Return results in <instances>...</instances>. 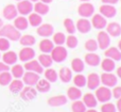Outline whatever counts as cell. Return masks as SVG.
<instances>
[{
  "instance_id": "20",
  "label": "cell",
  "mask_w": 121,
  "mask_h": 112,
  "mask_svg": "<svg viewBox=\"0 0 121 112\" xmlns=\"http://www.w3.org/2000/svg\"><path fill=\"white\" fill-rule=\"evenodd\" d=\"M106 32L109 36L118 37L121 35V26L118 23H109L106 25Z\"/></svg>"
},
{
  "instance_id": "48",
  "label": "cell",
  "mask_w": 121,
  "mask_h": 112,
  "mask_svg": "<svg viewBox=\"0 0 121 112\" xmlns=\"http://www.w3.org/2000/svg\"><path fill=\"white\" fill-rule=\"evenodd\" d=\"M10 70V67H9L8 64H5L4 62H0V73L2 72H6V70Z\"/></svg>"
},
{
  "instance_id": "56",
  "label": "cell",
  "mask_w": 121,
  "mask_h": 112,
  "mask_svg": "<svg viewBox=\"0 0 121 112\" xmlns=\"http://www.w3.org/2000/svg\"><path fill=\"white\" fill-rule=\"evenodd\" d=\"M80 1H83V2H88L89 0H80Z\"/></svg>"
},
{
  "instance_id": "13",
  "label": "cell",
  "mask_w": 121,
  "mask_h": 112,
  "mask_svg": "<svg viewBox=\"0 0 121 112\" xmlns=\"http://www.w3.org/2000/svg\"><path fill=\"white\" fill-rule=\"evenodd\" d=\"M100 76L96 73H91L89 74V76L86 78V85L89 90H96L97 88L100 87Z\"/></svg>"
},
{
  "instance_id": "17",
  "label": "cell",
  "mask_w": 121,
  "mask_h": 112,
  "mask_svg": "<svg viewBox=\"0 0 121 112\" xmlns=\"http://www.w3.org/2000/svg\"><path fill=\"white\" fill-rule=\"evenodd\" d=\"M75 28H77V30L80 33H83V34L88 33L91 30V23L87 18H81L77 21Z\"/></svg>"
},
{
  "instance_id": "59",
  "label": "cell",
  "mask_w": 121,
  "mask_h": 112,
  "mask_svg": "<svg viewBox=\"0 0 121 112\" xmlns=\"http://www.w3.org/2000/svg\"><path fill=\"white\" fill-rule=\"evenodd\" d=\"M0 58H1V55H0Z\"/></svg>"
},
{
  "instance_id": "38",
  "label": "cell",
  "mask_w": 121,
  "mask_h": 112,
  "mask_svg": "<svg viewBox=\"0 0 121 112\" xmlns=\"http://www.w3.org/2000/svg\"><path fill=\"white\" fill-rule=\"evenodd\" d=\"M73 83H74V85L77 88L82 89V88L86 87V77L80 73V74L74 76V78H73Z\"/></svg>"
},
{
  "instance_id": "58",
  "label": "cell",
  "mask_w": 121,
  "mask_h": 112,
  "mask_svg": "<svg viewBox=\"0 0 121 112\" xmlns=\"http://www.w3.org/2000/svg\"><path fill=\"white\" fill-rule=\"evenodd\" d=\"M16 1H21V0H16Z\"/></svg>"
},
{
  "instance_id": "14",
  "label": "cell",
  "mask_w": 121,
  "mask_h": 112,
  "mask_svg": "<svg viewBox=\"0 0 121 112\" xmlns=\"http://www.w3.org/2000/svg\"><path fill=\"white\" fill-rule=\"evenodd\" d=\"M35 57V51H34L33 48L31 47H23L20 51H19V60L22 62H27V61H30V60L34 59Z\"/></svg>"
},
{
  "instance_id": "45",
  "label": "cell",
  "mask_w": 121,
  "mask_h": 112,
  "mask_svg": "<svg viewBox=\"0 0 121 112\" xmlns=\"http://www.w3.org/2000/svg\"><path fill=\"white\" fill-rule=\"evenodd\" d=\"M11 47L10 40L6 37H2L0 36V51H8Z\"/></svg>"
},
{
  "instance_id": "51",
  "label": "cell",
  "mask_w": 121,
  "mask_h": 112,
  "mask_svg": "<svg viewBox=\"0 0 121 112\" xmlns=\"http://www.w3.org/2000/svg\"><path fill=\"white\" fill-rule=\"evenodd\" d=\"M116 74H117V77H118V78L121 79V66L117 68V70H116Z\"/></svg>"
},
{
  "instance_id": "28",
  "label": "cell",
  "mask_w": 121,
  "mask_h": 112,
  "mask_svg": "<svg viewBox=\"0 0 121 112\" xmlns=\"http://www.w3.org/2000/svg\"><path fill=\"white\" fill-rule=\"evenodd\" d=\"M33 10L35 11V13H37L39 15H46L49 13L50 8H49V5L47 3H44L42 1H37L33 5Z\"/></svg>"
},
{
  "instance_id": "39",
  "label": "cell",
  "mask_w": 121,
  "mask_h": 112,
  "mask_svg": "<svg viewBox=\"0 0 121 112\" xmlns=\"http://www.w3.org/2000/svg\"><path fill=\"white\" fill-rule=\"evenodd\" d=\"M12 77H13L12 74L9 73V70L0 73V85H3V87L4 85H9L11 81L13 80Z\"/></svg>"
},
{
  "instance_id": "18",
  "label": "cell",
  "mask_w": 121,
  "mask_h": 112,
  "mask_svg": "<svg viewBox=\"0 0 121 112\" xmlns=\"http://www.w3.org/2000/svg\"><path fill=\"white\" fill-rule=\"evenodd\" d=\"M18 11L16 9V5L14 4H8L6 6H4L3 9V17L8 20H12V19L16 18Z\"/></svg>"
},
{
  "instance_id": "15",
  "label": "cell",
  "mask_w": 121,
  "mask_h": 112,
  "mask_svg": "<svg viewBox=\"0 0 121 112\" xmlns=\"http://www.w3.org/2000/svg\"><path fill=\"white\" fill-rule=\"evenodd\" d=\"M68 98L65 95H57V96H52L47 100V104L50 107H62L67 104Z\"/></svg>"
},
{
  "instance_id": "34",
  "label": "cell",
  "mask_w": 121,
  "mask_h": 112,
  "mask_svg": "<svg viewBox=\"0 0 121 112\" xmlns=\"http://www.w3.org/2000/svg\"><path fill=\"white\" fill-rule=\"evenodd\" d=\"M28 21H29V25H31L32 27H38L43 23V17L37 13H30Z\"/></svg>"
},
{
  "instance_id": "21",
  "label": "cell",
  "mask_w": 121,
  "mask_h": 112,
  "mask_svg": "<svg viewBox=\"0 0 121 112\" xmlns=\"http://www.w3.org/2000/svg\"><path fill=\"white\" fill-rule=\"evenodd\" d=\"M105 58H109V59L114 60V61H120L121 60V51L116 47H108L105 49Z\"/></svg>"
},
{
  "instance_id": "9",
  "label": "cell",
  "mask_w": 121,
  "mask_h": 112,
  "mask_svg": "<svg viewBox=\"0 0 121 112\" xmlns=\"http://www.w3.org/2000/svg\"><path fill=\"white\" fill-rule=\"evenodd\" d=\"M38 80H39V75H38L37 73L30 72V70L25 73L22 76V82L27 85H30V87L35 85Z\"/></svg>"
},
{
  "instance_id": "54",
  "label": "cell",
  "mask_w": 121,
  "mask_h": 112,
  "mask_svg": "<svg viewBox=\"0 0 121 112\" xmlns=\"http://www.w3.org/2000/svg\"><path fill=\"white\" fill-rule=\"evenodd\" d=\"M118 49L121 51V40L119 41V43H118Z\"/></svg>"
},
{
  "instance_id": "57",
  "label": "cell",
  "mask_w": 121,
  "mask_h": 112,
  "mask_svg": "<svg viewBox=\"0 0 121 112\" xmlns=\"http://www.w3.org/2000/svg\"><path fill=\"white\" fill-rule=\"evenodd\" d=\"M30 1H31V2H37L38 0H30Z\"/></svg>"
},
{
  "instance_id": "35",
  "label": "cell",
  "mask_w": 121,
  "mask_h": 112,
  "mask_svg": "<svg viewBox=\"0 0 121 112\" xmlns=\"http://www.w3.org/2000/svg\"><path fill=\"white\" fill-rule=\"evenodd\" d=\"M19 42H20V44L22 45L23 47H32L34 44H35L36 40L33 35H31V34H26V35L20 36Z\"/></svg>"
},
{
  "instance_id": "49",
  "label": "cell",
  "mask_w": 121,
  "mask_h": 112,
  "mask_svg": "<svg viewBox=\"0 0 121 112\" xmlns=\"http://www.w3.org/2000/svg\"><path fill=\"white\" fill-rule=\"evenodd\" d=\"M102 2L104 4H112V5H114V4L118 3L119 0H102Z\"/></svg>"
},
{
  "instance_id": "29",
  "label": "cell",
  "mask_w": 121,
  "mask_h": 112,
  "mask_svg": "<svg viewBox=\"0 0 121 112\" xmlns=\"http://www.w3.org/2000/svg\"><path fill=\"white\" fill-rule=\"evenodd\" d=\"M37 61L39 62V64L44 68L51 67L52 64H53V60H52V58H51V56L49 55V53H42V55L38 57Z\"/></svg>"
},
{
  "instance_id": "8",
  "label": "cell",
  "mask_w": 121,
  "mask_h": 112,
  "mask_svg": "<svg viewBox=\"0 0 121 112\" xmlns=\"http://www.w3.org/2000/svg\"><path fill=\"white\" fill-rule=\"evenodd\" d=\"M37 96V91L36 89H34L33 87H23V89L20 91V97L21 99L26 100V102H30V100H33L34 98H36Z\"/></svg>"
},
{
  "instance_id": "26",
  "label": "cell",
  "mask_w": 121,
  "mask_h": 112,
  "mask_svg": "<svg viewBox=\"0 0 121 112\" xmlns=\"http://www.w3.org/2000/svg\"><path fill=\"white\" fill-rule=\"evenodd\" d=\"M54 44H53L52 41H50L48 37L44 38L43 41H40L39 43V50L44 53H50L52 51Z\"/></svg>"
},
{
  "instance_id": "2",
  "label": "cell",
  "mask_w": 121,
  "mask_h": 112,
  "mask_svg": "<svg viewBox=\"0 0 121 112\" xmlns=\"http://www.w3.org/2000/svg\"><path fill=\"white\" fill-rule=\"evenodd\" d=\"M51 58H52L53 62H56V63H60V62H64L65 60L68 57V52H67V49L65 47H63L62 45H57V46L53 47L52 51H51Z\"/></svg>"
},
{
  "instance_id": "36",
  "label": "cell",
  "mask_w": 121,
  "mask_h": 112,
  "mask_svg": "<svg viewBox=\"0 0 121 112\" xmlns=\"http://www.w3.org/2000/svg\"><path fill=\"white\" fill-rule=\"evenodd\" d=\"M44 74H45V78L50 83L56 82L57 79H59V74H57V73L55 72V70H53V68H48L46 72H44Z\"/></svg>"
},
{
  "instance_id": "33",
  "label": "cell",
  "mask_w": 121,
  "mask_h": 112,
  "mask_svg": "<svg viewBox=\"0 0 121 112\" xmlns=\"http://www.w3.org/2000/svg\"><path fill=\"white\" fill-rule=\"evenodd\" d=\"M23 85H25V83L22 82V81L20 80V79H15V80H12L10 82V84H9V89H10V91L12 92V93H20V91L23 89Z\"/></svg>"
},
{
  "instance_id": "31",
  "label": "cell",
  "mask_w": 121,
  "mask_h": 112,
  "mask_svg": "<svg viewBox=\"0 0 121 112\" xmlns=\"http://www.w3.org/2000/svg\"><path fill=\"white\" fill-rule=\"evenodd\" d=\"M2 61L5 64L10 65H14L17 62V55L14 52V51H6L4 52V55L2 56Z\"/></svg>"
},
{
  "instance_id": "11",
  "label": "cell",
  "mask_w": 121,
  "mask_h": 112,
  "mask_svg": "<svg viewBox=\"0 0 121 112\" xmlns=\"http://www.w3.org/2000/svg\"><path fill=\"white\" fill-rule=\"evenodd\" d=\"M23 68L27 70H30V72H34V73H37L38 75L43 74L44 73V67L39 64V62L37 60H30V61H27L23 66Z\"/></svg>"
},
{
  "instance_id": "30",
  "label": "cell",
  "mask_w": 121,
  "mask_h": 112,
  "mask_svg": "<svg viewBox=\"0 0 121 112\" xmlns=\"http://www.w3.org/2000/svg\"><path fill=\"white\" fill-rule=\"evenodd\" d=\"M101 67L105 73H112L113 70H115L116 68V63L114 60L109 59V58H105L103 61H101Z\"/></svg>"
},
{
  "instance_id": "10",
  "label": "cell",
  "mask_w": 121,
  "mask_h": 112,
  "mask_svg": "<svg viewBox=\"0 0 121 112\" xmlns=\"http://www.w3.org/2000/svg\"><path fill=\"white\" fill-rule=\"evenodd\" d=\"M90 23H91V27L96 28V29H99V30L104 29L107 25L106 18H105L104 16H102L101 14H94Z\"/></svg>"
},
{
  "instance_id": "41",
  "label": "cell",
  "mask_w": 121,
  "mask_h": 112,
  "mask_svg": "<svg viewBox=\"0 0 121 112\" xmlns=\"http://www.w3.org/2000/svg\"><path fill=\"white\" fill-rule=\"evenodd\" d=\"M85 49L88 52H95V51H97L98 50V43H97V41L94 40V38L87 40L85 42Z\"/></svg>"
},
{
  "instance_id": "52",
  "label": "cell",
  "mask_w": 121,
  "mask_h": 112,
  "mask_svg": "<svg viewBox=\"0 0 121 112\" xmlns=\"http://www.w3.org/2000/svg\"><path fill=\"white\" fill-rule=\"evenodd\" d=\"M42 2H44V3H47V4H49V3H51V2L53 1V0H40Z\"/></svg>"
},
{
  "instance_id": "23",
  "label": "cell",
  "mask_w": 121,
  "mask_h": 112,
  "mask_svg": "<svg viewBox=\"0 0 121 112\" xmlns=\"http://www.w3.org/2000/svg\"><path fill=\"white\" fill-rule=\"evenodd\" d=\"M59 78L63 83H68L72 80V72L68 67H62L59 73Z\"/></svg>"
},
{
  "instance_id": "4",
  "label": "cell",
  "mask_w": 121,
  "mask_h": 112,
  "mask_svg": "<svg viewBox=\"0 0 121 112\" xmlns=\"http://www.w3.org/2000/svg\"><path fill=\"white\" fill-rule=\"evenodd\" d=\"M78 13L81 17L83 18H88V17L92 16L95 13V6L90 2H83L80 4L78 8Z\"/></svg>"
},
{
  "instance_id": "16",
  "label": "cell",
  "mask_w": 121,
  "mask_h": 112,
  "mask_svg": "<svg viewBox=\"0 0 121 112\" xmlns=\"http://www.w3.org/2000/svg\"><path fill=\"white\" fill-rule=\"evenodd\" d=\"M37 34L39 36H43V37H49L53 34L54 32V29H53V26L50 25V23H42V25L38 26L37 28Z\"/></svg>"
},
{
  "instance_id": "43",
  "label": "cell",
  "mask_w": 121,
  "mask_h": 112,
  "mask_svg": "<svg viewBox=\"0 0 121 112\" xmlns=\"http://www.w3.org/2000/svg\"><path fill=\"white\" fill-rule=\"evenodd\" d=\"M65 43H66V45H67V47H68V48L74 49V48H77V47H78L79 41H78L77 36H74L73 34H70L68 37H66V41H65Z\"/></svg>"
},
{
  "instance_id": "3",
  "label": "cell",
  "mask_w": 121,
  "mask_h": 112,
  "mask_svg": "<svg viewBox=\"0 0 121 112\" xmlns=\"http://www.w3.org/2000/svg\"><path fill=\"white\" fill-rule=\"evenodd\" d=\"M95 96H96L97 100L100 103H107L109 102V100L112 99V91L109 90V88L107 87H99L96 89V94H95Z\"/></svg>"
},
{
  "instance_id": "32",
  "label": "cell",
  "mask_w": 121,
  "mask_h": 112,
  "mask_svg": "<svg viewBox=\"0 0 121 112\" xmlns=\"http://www.w3.org/2000/svg\"><path fill=\"white\" fill-rule=\"evenodd\" d=\"M71 68H72L73 72H75L77 74L82 73L85 70V63H84L83 60H81L80 58H74L71 62Z\"/></svg>"
},
{
  "instance_id": "27",
  "label": "cell",
  "mask_w": 121,
  "mask_h": 112,
  "mask_svg": "<svg viewBox=\"0 0 121 112\" xmlns=\"http://www.w3.org/2000/svg\"><path fill=\"white\" fill-rule=\"evenodd\" d=\"M36 91L39 93H47L51 89V83L47 79H39L36 83Z\"/></svg>"
},
{
  "instance_id": "25",
  "label": "cell",
  "mask_w": 121,
  "mask_h": 112,
  "mask_svg": "<svg viewBox=\"0 0 121 112\" xmlns=\"http://www.w3.org/2000/svg\"><path fill=\"white\" fill-rule=\"evenodd\" d=\"M82 96V91L80 88L77 87H70L68 90H67V98L70 100H78L80 99Z\"/></svg>"
},
{
  "instance_id": "5",
  "label": "cell",
  "mask_w": 121,
  "mask_h": 112,
  "mask_svg": "<svg viewBox=\"0 0 121 112\" xmlns=\"http://www.w3.org/2000/svg\"><path fill=\"white\" fill-rule=\"evenodd\" d=\"M100 80L104 87L107 88H113L118 83V78L112 73H103L100 76Z\"/></svg>"
},
{
  "instance_id": "55",
  "label": "cell",
  "mask_w": 121,
  "mask_h": 112,
  "mask_svg": "<svg viewBox=\"0 0 121 112\" xmlns=\"http://www.w3.org/2000/svg\"><path fill=\"white\" fill-rule=\"evenodd\" d=\"M3 26V20H2L1 18H0V29H1V27Z\"/></svg>"
},
{
  "instance_id": "60",
  "label": "cell",
  "mask_w": 121,
  "mask_h": 112,
  "mask_svg": "<svg viewBox=\"0 0 121 112\" xmlns=\"http://www.w3.org/2000/svg\"><path fill=\"white\" fill-rule=\"evenodd\" d=\"M120 1H121V0H120Z\"/></svg>"
},
{
  "instance_id": "12",
  "label": "cell",
  "mask_w": 121,
  "mask_h": 112,
  "mask_svg": "<svg viewBox=\"0 0 121 112\" xmlns=\"http://www.w3.org/2000/svg\"><path fill=\"white\" fill-rule=\"evenodd\" d=\"M100 14L104 16L105 18H113L117 15V10L112 4H104L100 6Z\"/></svg>"
},
{
  "instance_id": "46",
  "label": "cell",
  "mask_w": 121,
  "mask_h": 112,
  "mask_svg": "<svg viewBox=\"0 0 121 112\" xmlns=\"http://www.w3.org/2000/svg\"><path fill=\"white\" fill-rule=\"evenodd\" d=\"M101 112H117V109H116V106L114 104L107 102V104L104 103L101 106Z\"/></svg>"
},
{
  "instance_id": "37",
  "label": "cell",
  "mask_w": 121,
  "mask_h": 112,
  "mask_svg": "<svg viewBox=\"0 0 121 112\" xmlns=\"http://www.w3.org/2000/svg\"><path fill=\"white\" fill-rule=\"evenodd\" d=\"M11 74L14 78H21L25 74V68L20 64H14L13 67L11 68Z\"/></svg>"
},
{
  "instance_id": "53",
  "label": "cell",
  "mask_w": 121,
  "mask_h": 112,
  "mask_svg": "<svg viewBox=\"0 0 121 112\" xmlns=\"http://www.w3.org/2000/svg\"><path fill=\"white\" fill-rule=\"evenodd\" d=\"M85 112H98L97 110H95L94 108H90V109H88V110H86Z\"/></svg>"
},
{
  "instance_id": "1",
  "label": "cell",
  "mask_w": 121,
  "mask_h": 112,
  "mask_svg": "<svg viewBox=\"0 0 121 112\" xmlns=\"http://www.w3.org/2000/svg\"><path fill=\"white\" fill-rule=\"evenodd\" d=\"M0 36L2 37H6L10 41H19L21 34L20 31L17 30L13 25H3L0 29Z\"/></svg>"
},
{
  "instance_id": "19",
  "label": "cell",
  "mask_w": 121,
  "mask_h": 112,
  "mask_svg": "<svg viewBox=\"0 0 121 112\" xmlns=\"http://www.w3.org/2000/svg\"><path fill=\"white\" fill-rule=\"evenodd\" d=\"M84 61H85V63L87 64V65L91 66V67H96V66H98L99 64L101 63L100 56L95 52L87 53V55L85 56V58H84Z\"/></svg>"
},
{
  "instance_id": "7",
  "label": "cell",
  "mask_w": 121,
  "mask_h": 112,
  "mask_svg": "<svg viewBox=\"0 0 121 112\" xmlns=\"http://www.w3.org/2000/svg\"><path fill=\"white\" fill-rule=\"evenodd\" d=\"M98 47L102 50H105L111 45V36L108 35L106 31H100L98 33Z\"/></svg>"
},
{
  "instance_id": "50",
  "label": "cell",
  "mask_w": 121,
  "mask_h": 112,
  "mask_svg": "<svg viewBox=\"0 0 121 112\" xmlns=\"http://www.w3.org/2000/svg\"><path fill=\"white\" fill-rule=\"evenodd\" d=\"M116 109H117L118 112H121V97L118 98L117 100V105H116Z\"/></svg>"
},
{
  "instance_id": "44",
  "label": "cell",
  "mask_w": 121,
  "mask_h": 112,
  "mask_svg": "<svg viewBox=\"0 0 121 112\" xmlns=\"http://www.w3.org/2000/svg\"><path fill=\"white\" fill-rule=\"evenodd\" d=\"M53 35V43H55V45H64L65 41H66V35L62 32H57Z\"/></svg>"
},
{
  "instance_id": "6",
  "label": "cell",
  "mask_w": 121,
  "mask_h": 112,
  "mask_svg": "<svg viewBox=\"0 0 121 112\" xmlns=\"http://www.w3.org/2000/svg\"><path fill=\"white\" fill-rule=\"evenodd\" d=\"M16 9L19 14L25 16V15H29L30 13H32L33 4H32V2L30 0H21V1H18Z\"/></svg>"
},
{
  "instance_id": "42",
  "label": "cell",
  "mask_w": 121,
  "mask_h": 112,
  "mask_svg": "<svg viewBox=\"0 0 121 112\" xmlns=\"http://www.w3.org/2000/svg\"><path fill=\"white\" fill-rule=\"evenodd\" d=\"M86 109L87 108H86V106L84 105V103L81 102L80 99L74 100V103H73L72 106H71L72 112H85Z\"/></svg>"
},
{
  "instance_id": "47",
  "label": "cell",
  "mask_w": 121,
  "mask_h": 112,
  "mask_svg": "<svg viewBox=\"0 0 121 112\" xmlns=\"http://www.w3.org/2000/svg\"><path fill=\"white\" fill-rule=\"evenodd\" d=\"M112 96H113V97H115L116 99L120 98L121 97V87L115 88V89L113 90V92H112Z\"/></svg>"
},
{
  "instance_id": "24",
  "label": "cell",
  "mask_w": 121,
  "mask_h": 112,
  "mask_svg": "<svg viewBox=\"0 0 121 112\" xmlns=\"http://www.w3.org/2000/svg\"><path fill=\"white\" fill-rule=\"evenodd\" d=\"M82 102L84 103V105L86 106V108L90 109V108H95L98 105V100H97L96 96L91 93H87L83 96V100Z\"/></svg>"
},
{
  "instance_id": "40",
  "label": "cell",
  "mask_w": 121,
  "mask_h": 112,
  "mask_svg": "<svg viewBox=\"0 0 121 112\" xmlns=\"http://www.w3.org/2000/svg\"><path fill=\"white\" fill-rule=\"evenodd\" d=\"M64 27L66 29V31L68 32L69 34H74L75 31H77V28H75V25L73 23V20L71 18H66L64 20Z\"/></svg>"
},
{
  "instance_id": "22",
  "label": "cell",
  "mask_w": 121,
  "mask_h": 112,
  "mask_svg": "<svg viewBox=\"0 0 121 112\" xmlns=\"http://www.w3.org/2000/svg\"><path fill=\"white\" fill-rule=\"evenodd\" d=\"M14 27L19 31H23V30L28 29L29 27V21L28 18H26L25 16H17L16 18H14Z\"/></svg>"
}]
</instances>
